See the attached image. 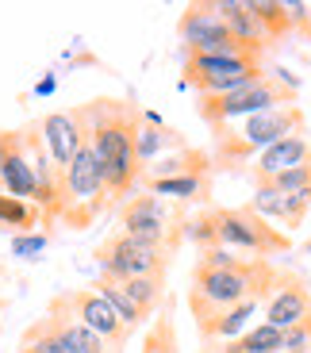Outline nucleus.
I'll list each match as a JSON object with an SVG mask.
<instances>
[{"instance_id":"nucleus-8","label":"nucleus","mask_w":311,"mask_h":353,"mask_svg":"<svg viewBox=\"0 0 311 353\" xmlns=\"http://www.w3.org/2000/svg\"><path fill=\"white\" fill-rule=\"evenodd\" d=\"M169 208L165 200H158V196H139V200H131L123 208V234L134 242H146V246L154 250H165L181 239V234H173V227H169Z\"/></svg>"},{"instance_id":"nucleus-24","label":"nucleus","mask_w":311,"mask_h":353,"mask_svg":"<svg viewBox=\"0 0 311 353\" xmlns=\"http://www.w3.org/2000/svg\"><path fill=\"white\" fill-rule=\"evenodd\" d=\"M35 208L31 203H23V200H12V196H4L0 192V223L4 227H19V230H27V227H35Z\"/></svg>"},{"instance_id":"nucleus-28","label":"nucleus","mask_w":311,"mask_h":353,"mask_svg":"<svg viewBox=\"0 0 311 353\" xmlns=\"http://www.w3.org/2000/svg\"><path fill=\"white\" fill-rule=\"evenodd\" d=\"M46 250V234H16L12 239V254L16 257H35Z\"/></svg>"},{"instance_id":"nucleus-10","label":"nucleus","mask_w":311,"mask_h":353,"mask_svg":"<svg viewBox=\"0 0 311 353\" xmlns=\"http://www.w3.org/2000/svg\"><path fill=\"white\" fill-rule=\"evenodd\" d=\"M311 315V292L308 284L300 281V276H277V292L273 300L265 303V323L277 330H288L296 327V323H303V319Z\"/></svg>"},{"instance_id":"nucleus-16","label":"nucleus","mask_w":311,"mask_h":353,"mask_svg":"<svg viewBox=\"0 0 311 353\" xmlns=\"http://www.w3.org/2000/svg\"><path fill=\"white\" fill-rule=\"evenodd\" d=\"M43 323L50 327V334H54V342L62 345V353H104V342L89 327H81L73 315L50 311V319H43Z\"/></svg>"},{"instance_id":"nucleus-18","label":"nucleus","mask_w":311,"mask_h":353,"mask_svg":"<svg viewBox=\"0 0 311 353\" xmlns=\"http://www.w3.org/2000/svg\"><path fill=\"white\" fill-rule=\"evenodd\" d=\"M250 12L258 19V27L265 31V39H285L292 31V16H288V4H277V0H250Z\"/></svg>"},{"instance_id":"nucleus-5","label":"nucleus","mask_w":311,"mask_h":353,"mask_svg":"<svg viewBox=\"0 0 311 353\" xmlns=\"http://www.w3.org/2000/svg\"><path fill=\"white\" fill-rule=\"evenodd\" d=\"M215 230H219V246L246 250V254H258V257L285 254L292 246V239L281 234L277 227H269V219H261L254 208H219L215 212Z\"/></svg>"},{"instance_id":"nucleus-3","label":"nucleus","mask_w":311,"mask_h":353,"mask_svg":"<svg viewBox=\"0 0 311 353\" xmlns=\"http://www.w3.org/2000/svg\"><path fill=\"white\" fill-rule=\"evenodd\" d=\"M296 88L300 85H296L285 70H277V73H265L261 81H254V85H246V88L223 92V97H200L196 112H200L204 123H212L215 131H219V127L234 123V119H250V115H258V112L288 108L296 100Z\"/></svg>"},{"instance_id":"nucleus-30","label":"nucleus","mask_w":311,"mask_h":353,"mask_svg":"<svg viewBox=\"0 0 311 353\" xmlns=\"http://www.w3.org/2000/svg\"><path fill=\"white\" fill-rule=\"evenodd\" d=\"M4 154H8V134H0V165H4Z\"/></svg>"},{"instance_id":"nucleus-7","label":"nucleus","mask_w":311,"mask_h":353,"mask_svg":"<svg viewBox=\"0 0 311 353\" xmlns=\"http://www.w3.org/2000/svg\"><path fill=\"white\" fill-rule=\"evenodd\" d=\"M181 39H185V54H246V58H258L246 46H239V39L219 19L215 4H188L185 16H181Z\"/></svg>"},{"instance_id":"nucleus-15","label":"nucleus","mask_w":311,"mask_h":353,"mask_svg":"<svg viewBox=\"0 0 311 353\" xmlns=\"http://www.w3.org/2000/svg\"><path fill=\"white\" fill-rule=\"evenodd\" d=\"M250 208L261 219H281L285 227H300L308 208H311V196H285V192H273V188H258Z\"/></svg>"},{"instance_id":"nucleus-31","label":"nucleus","mask_w":311,"mask_h":353,"mask_svg":"<svg viewBox=\"0 0 311 353\" xmlns=\"http://www.w3.org/2000/svg\"><path fill=\"white\" fill-rule=\"evenodd\" d=\"M308 254H311V242H308Z\"/></svg>"},{"instance_id":"nucleus-4","label":"nucleus","mask_w":311,"mask_h":353,"mask_svg":"<svg viewBox=\"0 0 311 353\" xmlns=\"http://www.w3.org/2000/svg\"><path fill=\"white\" fill-rule=\"evenodd\" d=\"M261 77H265L261 58H246V54H188L185 58V85L196 88L200 97H223Z\"/></svg>"},{"instance_id":"nucleus-9","label":"nucleus","mask_w":311,"mask_h":353,"mask_svg":"<svg viewBox=\"0 0 311 353\" xmlns=\"http://www.w3.org/2000/svg\"><path fill=\"white\" fill-rule=\"evenodd\" d=\"M58 303H62V307H70V315L77 319L81 327H89L104 345L119 350V345L127 342L123 319L116 315V307H112V303H108L100 292H70V296H62Z\"/></svg>"},{"instance_id":"nucleus-12","label":"nucleus","mask_w":311,"mask_h":353,"mask_svg":"<svg viewBox=\"0 0 311 353\" xmlns=\"http://www.w3.org/2000/svg\"><path fill=\"white\" fill-rule=\"evenodd\" d=\"M0 185L8 188L12 200H35V165H31V154H27V134H8Z\"/></svg>"},{"instance_id":"nucleus-1","label":"nucleus","mask_w":311,"mask_h":353,"mask_svg":"<svg viewBox=\"0 0 311 353\" xmlns=\"http://www.w3.org/2000/svg\"><path fill=\"white\" fill-rule=\"evenodd\" d=\"M85 119V139L92 146V158L100 165L104 188L112 196H123L139 176V154H134V134L143 123V112H134L116 100H97Z\"/></svg>"},{"instance_id":"nucleus-17","label":"nucleus","mask_w":311,"mask_h":353,"mask_svg":"<svg viewBox=\"0 0 311 353\" xmlns=\"http://www.w3.org/2000/svg\"><path fill=\"white\" fill-rule=\"evenodd\" d=\"M150 196L169 200H208V173H181V176H150Z\"/></svg>"},{"instance_id":"nucleus-2","label":"nucleus","mask_w":311,"mask_h":353,"mask_svg":"<svg viewBox=\"0 0 311 353\" xmlns=\"http://www.w3.org/2000/svg\"><path fill=\"white\" fill-rule=\"evenodd\" d=\"M300 127H303V112L296 104L258 112L250 119H242L239 127H219L215 131V165H239L250 154H261L273 142L288 139V134H300Z\"/></svg>"},{"instance_id":"nucleus-29","label":"nucleus","mask_w":311,"mask_h":353,"mask_svg":"<svg viewBox=\"0 0 311 353\" xmlns=\"http://www.w3.org/2000/svg\"><path fill=\"white\" fill-rule=\"evenodd\" d=\"M35 92H39V97H50V92H54V77H43L35 85Z\"/></svg>"},{"instance_id":"nucleus-22","label":"nucleus","mask_w":311,"mask_h":353,"mask_svg":"<svg viewBox=\"0 0 311 353\" xmlns=\"http://www.w3.org/2000/svg\"><path fill=\"white\" fill-rule=\"evenodd\" d=\"M281 338H285V330L269 327V323H258L254 330L234 338V345H239L242 353H281Z\"/></svg>"},{"instance_id":"nucleus-11","label":"nucleus","mask_w":311,"mask_h":353,"mask_svg":"<svg viewBox=\"0 0 311 353\" xmlns=\"http://www.w3.org/2000/svg\"><path fill=\"white\" fill-rule=\"evenodd\" d=\"M43 142H46V150H50L54 165L58 169H70L73 158L81 154V146H85V123H81V115H70V112H54L43 119Z\"/></svg>"},{"instance_id":"nucleus-26","label":"nucleus","mask_w":311,"mask_h":353,"mask_svg":"<svg viewBox=\"0 0 311 353\" xmlns=\"http://www.w3.org/2000/svg\"><path fill=\"white\" fill-rule=\"evenodd\" d=\"M19 353H62V345L54 342V334H50V327H46V323H39V327L27 330Z\"/></svg>"},{"instance_id":"nucleus-25","label":"nucleus","mask_w":311,"mask_h":353,"mask_svg":"<svg viewBox=\"0 0 311 353\" xmlns=\"http://www.w3.org/2000/svg\"><path fill=\"white\" fill-rule=\"evenodd\" d=\"M185 239L200 242L204 250H215L219 246V230H215V212H204V215H196V219L185 223Z\"/></svg>"},{"instance_id":"nucleus-13","label":"nucleus","mask_w":311,"mask_h":353,"mask_svg":"<svg viewBox=\"0 0 311 353\" xmlns=\"http://www.w3.org/2000/svg\"><path fill=\"white\" fill-rule=\"evenodd\" d=\"M215 12H219V19L227 23V31H231L234 39H239V46H246L250 54H258L269 46L265 31L258 27V19H254V12H250V0H215Z\"/></svg>"},{"instance_id":"nucleus-23","label":"nucleus","mask_w":311,"mask_h":353,"mask_svg":"<svg viewBox=\"0 0 311 353\" xmlns=\"http://www.w3.org/2000/svg\"><path fill=\"white\" fill-rule=\"evenodd\" d=\"M119 288L131 296L134 303H139V311H143L146 319L154 315V307H158V300H161V281H119Z\"/></svg>"},{"instance_id":"nucleus-6","label":"nucleus","mask_w":311,"mask_h":353,"mask_svg":"<svg viewBox=\"0 0 311 353\" xmlns=\"http://www.w3.org/2000/svg\"><path fill=\"white\" fill-rule=\"evenodd\" d=\"M97 261H100V273L108 281H161L169 269V254L165 250H154L146 242H134L127 234H116L108 239L104 246L97 250Z\"/></svg>"},{"instance_id":"nucleus-27","label":"nucleus","mask_w":311,"mask_h":353,"mask_svg":"<svg viewBox=\"0 0 311 353\" xmlns=\"http://www.w3.org/2000/svg\"><path fill=\"white\" fill-rule=\"evenodd\" d=\"M281 353H311V315L303 319V323H296V327L285 330V338H281Z\"/></svg>"},{"instance_id":"nucleus-19","label":"nucleus","mask_w":311,"mask_h":353,"mask_svg":"<svg viewBox=\"0 0 311 353\" xmlns=\"http://www.w3.org/2000/svg\"><path fill=\"white\" fill-rule=\"evenodd\" d=\"M254 311H258V303H254V300L239 303V307L219 311V315L212 319V327L204 330V338H239L242 330H246V323H250V315H254Z\"/></svg>"},{"instance_id":"nucleus-20","label":"nucleus","mask_w":311,"mask_h":353,"mask_svg":"<svg viewBox=\"0 0 311 353\" xmlns=\"http://www.w3.org/2000/svg\"><path fill=\"white\" fill-rule=\"evenodd\" d=\"M97 292L104 296L108 303H112V307H116V315L123 319V327H127V330H131V327H139V323H146V315L139 311V303H134L123 288H119V281H108V276H100Z\"/></svg>"},{"instance_id":"nucleus-14","label":"nucleus","mask_w":311,"mask_h":353,"mask_svg":"<svg viewBox=\"0 0 311 353\" xmlns=\"http://www.w3.org/2000/svg\"><path fill=\"white\" fill-rule=\"evenodd\" d=\"M303 161H311V146L303 134H288V139L273 142L269 150L258 154V165H254V181H269V176L277 173H288V169L303 165Z\"/></svg>"},{"instance_id":"nucleus-21","label":"nucleus","mask_w":311,"mask_h":353,"mask_svg":"<svg viewBox=\"0 0 311 353\" xmlns=\"http://www.w3.org/2000/svg\"><path fill=\"white\" fill-rule=\"evenodd\" d=\"M258 188H273V192H285V196H311V161L288 169V173L269 176V181H258Z\"/></svg>"}]
</instances>
